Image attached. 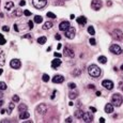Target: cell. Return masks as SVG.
Instances as JSON below:
<instances>
[{"label":"cell","mask_w":123,"mask_h":123,"mask_svg":"<svg viewBox=\"0 0 123 123\" xmlns=\"http://www.w3.org/2000/svg\"><path fill=\"white\" fill-rule=\"evenodd\" d=\"M63 55L66 56V57H71V58H73V57H74V51H73L72 49H70L69 47H65L64 51H63Z\"/></svg>","instance_id":"14"},{"label":"cell","mask_w":123,"mask_h":123,"mask_svg":"<svg viewBox=\"0 0 123 123\" xmlns=\"http://www.w3.org/2000/svg\"><path fill=\"white\" fill-rule=\"evenodd\" d=\"M63 81H64V76H62V75H56L53 77V82H55V84H61Z\"/></svg>","instance_id":"13"},{"label":"cell","mask_w":123,"mask_h":123,"mask_svg":"<svg viewBox=\"0 0 123 123\" xmlns=\"http://www.w3.org/2000/svg\"><path fill=\"white\" fill-rule=\"evenodd\" d=\"M10 65H11L12 69L18 70L19 67L21 66V63H20V61H19L18 59H13V60H11V63H10Z\"/></svg>","instance_id":"9"},{"label":"cell","mask_w":123,"mask_h":123,"mask_svg":"<svg viewBox=\"0 0 123 123\" xmlns=\"http://www.w3.org/2000/svg\"><path fill=\"white\" fill-rule=\"evenodd\" d=\"M103 3H102V0H92L91 1V8L95 11H98V10L102 8Z\"/></svg>","instance_id":"5"},{"label":"cell","mask_w":123,"mask_h":123,"mask_svg":"<svg viewBox=\"0 0 123 123\" xmlns=\"http://www.w3.org/2000/svg\"><path fill=\"white\" fill-rule=\"evenodd\" d=\"M70 18H71V19H74V18H75V15H74V14H72V15L70 16Z\"/></svg>","instance_id":"52"},{"label":"cell","mask_w":123,"mask_h":123,"mask_svg":"<svg viewBox=\"0 0 123 123\" xmlns=\"http://www.w3.org/2000/svg\"><path fill=\"white\" fill-rule=\"evenodd\" d=\"M100 122L101 123H104L105 122V119L104 118H100Z\"/></svg>","instance_id":"48"},{"label":"cell","mask_w":123,"mask_h":123,"mask_svg":"<svg viewBox=\"0 0 123 123\" xmlns=\"http://www.w3.org/2000/svg\"><path fill=\"white\" fill-rule=\"evenodd\" d=\"M46 111H47V106L45 104H40L39 106L37 107V114L44 115Z\"/></svg>","instance_id":"10"},{"label":"cell","mask_w":123,"mask_h":123,"mask_svg":"<svg viewBox=\"0 0 123 123\" xmlns=\"http://www.w3.org/2000/svg\"><path fill=\"white\" fill-rule=\"evenodd\" d=\"M2 72H3V70H2V69H0V75L2 74Z\"/></svg>","instance_id":"55"},{"label":"cell","mask_w":123,"mask_h":123,"mask_svg":"<svg viewBox=\"0 0 123 123\" xmlns=\"http://www.w3.org/2000/svg\"><path fill=\"white\" fill-rule=\"evenodd\" d=\"M28 25H29V29H32V28H33V21L29 20V21H28Z\"/></svg>","instance_id":"39"},{"label":"cell","mask_w":123,"mask_h":123,"mask_svg":"<svg viewBox=\"0 0 123 123\" xmlns=\"http://www.w3.org/2000/svg\"><path fill=\"white\" fill-rule=\"evenodd\" d=\"M109 51L112 53H115V55H121V53H123L122 48L117 44H114V45H111V46L109 47Z\"/></svg>","instance_id":"4"},{"label":"cell","mask_w":123,"mask_h":123,"mask_svg":"<svg viewBox=\"0 0 123 123\" xmlns=\"http://www.w3.org/2000/svg\"><path fill=\"white\" fill-rule=\"evenodd\" d=\"M82 120H84L85 122H92V120H93L92 114L89 111L84 112V115H82Z\"/></svg>","instance_id":"11"},{"label":"cell","mask_w":123,"mask_h":123,"mask_svg":"<svg viewBox=\"0 0 123 123\" xmlns=\"http://www.w3.org/2000/svg\"><path fill=\"white\" fill-rule=\"evenodd\" d=\"M51 27H53V23H50V21H46L42 28H43V30H48V29H50Z\"/></svg>","instance_id":"20"},{"label":"cell","mask_w":123,"mask_h":123,"mask_svg":"<svg viewBox=\"0 0 123 123\" xmlns=\"http://www.w3.org/2000/svg\"><path fill=\"white\" fill-rule=\"evenodd\" d=\"M5 111H7L5 109H1V110H0V114H1V115H3V114H5Z\"/></svg>","instance_id":"46"},{"label":"cell","mask_w":123,"mask_h":123,"mask_svg":"<svg viewBox=\"0 0 123 123\" xmlns=\"http://www.w3.org/2000/svg\"><path fill=\"white\" fill-rule=\"evenodd\" d=\"M122 95L121 94H118V93H116V94L112 95V98H111V103L114 106L116 107H119L121 106V104H122Z\"/></svg>","instance_id":"2"},{"label":"cell","mask_w":123,"mask_h":123,"mask_svg":"<svg viewBox=\"0 0 123 123\" xmlns=\"http://www.w3.org/2000/svg\"><path fill=\"white\" fill-rule=\"evenodd\" d=\"M14 29H15V31H18V27H17V25H14Z\"/></svg>","instance_id":"50"},{"label":"cell","mask_w":123,"mask_h":123,"mask_svg":"<svg viewBox=\"0 0 123 123\" xmlns=\"http://www.w3.org/2000/svg\"><path fill=\"white\" fill-rule=\"evenodd\" d=\"M88 73L91 77H93V78H98V77L101 76V73L102 72H101V69L98 65L91 64L88 66Z\"/></svg>","instance_id":"1"},{"label":"cell","mask_w":123,"mask_h":123,"mask_svg":"<svg viewBox=\"0 0 123 123\" xmlns=\"http://www.w3.org/2000/svg\"><path fill=\"white\" fill-rule=\"evenodd\" d=\"M75 33H76V30H75L74 27H69V29H67L66 31H65V37H67V39H74L75 37Z\"/></svg>","instance_id":"6"},{"label":"cell","mask_w":123,"mask_h":123,"mask_svg":"<svg viewBox=\"0 0 123 123\" xmlns=\"http://www.w3.org/2000/svg\"><path fill=\"white\" fill-rule=\"evenodd\" d=\"M0 3H1V0H0Z\"/></svg>","instance_id":"58"},{"label":"cell","mask_w":123,"mask_h":123,"mask_svg":"<svg viewBox=\"0 0 123 123\" xmlns=\"http://www.w3.org/2000/svg\"><path fill=\"white\" fill-rule=\"evenodd\" d=\"M25 4H26V1H25V0H21L20 2H19V5H20V7H24Z\"/></svg>","instance_id":"43"},{"label":"cell","mask_w":123,"mask_h":123,"mask_svg":"<svg viewBox=\"0 0 123 123\" xmlns=\"http://www.w3.org/2000/svg\"><path fill=\"white\" fill-rule=\"evenodd\" d=\"M46 41H47L46 37H40L39 39H37V43H39V44H41V45L45 44V43H46Z\"/></svg>","instance_id":"21"},{"label":"cell","mask_w":123,"mask_h":123,"mask_svg":"<svg viewBox=\"0 0 123 123\" xmlns=\"http://www.w3.org/2000/svg\"><path fill=\"white\" fill-rule=\"evenodd\" d=\"M5 63V55L3 53L2 50H0V66L4 65Z\"/></svg>","instance_id":"18"},{"label":"cell","mask_w":123,"mask_h":123,"mask_svg":"<svg viewBox=\"0 0 123 123\" xmlns=\"http://www.w3.org/2000/svg\"><path fill=\"white\" fill-rule=\"evenodd\" d=\"M14 8V3L12 2V1H9V2L5 3V9L8 10V11H10L11 9H13Z\"/></svg>","instance_id":"22"},{"label":"cell","mask_w":123,"mask_h":123,"mask_svg":"<svg viewBox=\"0 0 123 123\" xmlns=\"http://www.w3.org/2000/svg\"><path fill=\"white\" fill-rule=\"evenodd\" d=\"M24 14H25L26 16H30V15H31V12L28 11V10H25V11H24Z\"/></svg>","instance_id":"36"},{"label":"cell","mask_w":123,"mask_h":123,"mask_svg":"<svg viewBox=\"0 0 123 123\" xmlns=\"http://www.w3.org/2000/svg\"><path fill=\"white\" fill-rule=\"evenodd\" d=\"M77 23H78L79 25L84 26V25H86L87 24V18L85 16H79L78 18H77Z\"/></svg>","instance_id":"17"},{"label":"cell","mask_w":123,"mask_h":123,"mask_svg":"<svg viewBox=\"0 0 123 123\" xmlns=\"http://www.w3.org/2000/svg\"><path fill=\"white\" fill-rule=\"evenodd\" d=\"M57 48H58V49H60V48H61V44H58V46H57Z\"/></svg>","instance_id":"54"},{"label":"cell","mask_w":123,"mask_h":123,"mask_svg":"<svg viewBox=\"0 0 123 123\" xmlns=\"http://www.w3.org/2000/svg\"><path fill=\"white\" fill-rule=\"evenodd\" d=\"M1 105H3V101L2 100H0V106H1Z\"/></svg>","instance_id":"53"},{"label":"cell","mask_w":123,"mask_h":123,"mask_svg":"<svg viewBox=\"0 0 123 123\" xmlns=\"http://www.w3.org/2000/svg\"><path fill=\"white\" fill-rule=\"evenodd\" d=\"M14 104H13V103H10V105H9V109H10V111L12 112V110H13V109H14Z\"/></svg>","instance_id":"35"},{"label":"cell","mask_w":123,"mask_h":123,"mask_svg":"<svg viewBox=\"0 0 123 123\" xmlns=\"http://www.w3.org/2000/svg\"><path fill=\"white\" fill-rule=\"evenodd\" d=\"M69 88L70 89H75L76 88V85H75L74 82H70V84H69Z\"/></svg>","instance_id":"34"},{"label":"cell","mask_w":123,"mask_h":123,"mask_svg":"<svg viewBox=\"0 0 123 123\" xmlns=\"http://www.w3.org/2000/svg\"><path fill=\"white\" fill-rule=\"evenodd\" d=\"M13 102H19V96L14 95V96H13Z\"/></svg>","instance_id":"37"},{"label":"cell","mask_w":123,"mask_h":123,"mask_svg":"<svg viewBox=\"0 0 123 123\" xmlns=\"http://www.w3.org/2000/svg\"><path fill=\"white\" fill-rule=\"evenodd\" d=\"M25 110H28V108H27V106H26L25 104H20L18 106V111L19 112H23V111H25Z\"/></svg>","instance_id":"23"},{"label":"cell","mask_w":123,"mask_h":123,"mask_svg":"<svg viewBox=\"0 0 123 123\" xmlns=\"http://www.w3.org/2000/svg\"><path fill=\"white\" fill-rule=\"evenodd\" d=\"M56 37V40H60L61 39V35L60 34H56V37Z\"/></svg>","instance_id":"47"},{"label":"cell","mask_w":123,"mask_h":123,"mask_svg":"<svg viewBox=\"0 0 123 123\" xmlns=\"http://www.w3.org/2000/svg\"><path fill=\"white\" fill-rule=\"evenodd\" d=\"M32 3L37 9L42 10L43 8L46 7L47 4V0H32Z\"/></svg>","instance_id":"3"},{"label":"cell","mask_w":123,"mask_h":123,"mask_svg":"<svg viewBox=\"0 0 123 123\" xmlns=\"http://www.w3.org/2000/svg\"><path fill=\"white\" fill-rule=\"evenodd\" d=\"M101 94H102V93H101L100 91H98V92H96V96H101Z\"/></svg>","instance_id":"51"},{"label":"cell","mask_w":123,"mask_h":123,"mask_svg":"<svg viewBox=\"0 0 123 123\" xmlns=\"http://www.w3.org/2000/svg\"><path fill=\"white\" fill-rule=\"evenodd\" d=\"M5 43H7V41H5L4 37H3V35L0 33V45H4Z\"/></svg>","instance_id":"30"},{"label":"cell","mask_w":123,"mask_h":123,"mask_svg":"<svg viewBox=\"0 0 123 123\" xmlns=\"http://www.w3.org/2000/svg\"><path fill=\"white\" fill-rule=\"evenodd\" d=\"M121 70H122V71H123V64H122V65H121Z\"/></svg>","instance_id":"56"},{"label":"cell","mask_w":123,"mask_h":123,"mask_svg":"<svg viewBox=\"0 0 123 123\" xmlns=\"http://www.w3.org/2000/svg\"><path fill=\"white\" fill-rule=\"evenodd\" d=\"M77 96H78V93L77 92H70V94H69V98H71V100H74V98H76Z\"/></svg>","instance_id":"28"},{"label":"cell","mask_w":123,"mask_h":123,"mask_svg":"<svg viewBox=\"0 0 123 123\" xmlns=\"http://www.w3.org/2000/svg\"><path fill=\"white\" fill-rule=\"evenodd\" d=\"M105 111H106L107 114H111V112L114 111V105H112L111 103L106 104L105 105Z\"/></svg>","instance_id":"16"},{"label":"cell","mask_w":123,"mask_h":123,"mask_svg":"<svg viewBox=\"0 0 123 123\" xmlns=\"http://www.w3.org/2000/svg\"><path fill=\"white\" fill-rule=\"evenodd\" d=\"M7 89V85L3 81H0V90H5Z\"/></svg>","instance_id":"31"},{"label":"cell","mask_w":123,"mask_h":123,"mask_svg":"<svg viewBox=\"0 0 123 123\" xmlns=\"http://www.w3.org/2000/svg\"><path fill=\"white\" fill-rule=\"evenodd\" d=\"M102 86L107 90H112L114 89V82L109 79H105V80L102 81Z\"/></svg>","instance_id":"8"},{"label":"cell","mask_w":123,"mask_h":123,"mask_svg":"<svg viewBox=\"0 0 123 123\" xmlns=\"http://www.w3.org/2000/svg\"><path fill=\"white\" fill-rule=\"evenodd\" d=\"M61 63L62 62H61L60 59H53V60L51 61V67H53V70H56L57 67L61 65Z\"/></svg>","instance_id":"15"},{"label":"cell","mask_w":123,"mask_h":123,"mask_svg":"<svg viewBox=\"0 0 123 123\" xmlns=\"http://www.w3.org/2000/svg\"><path fill=\"white\" fill-rule=\"evenodd\" d=\"M30 117V114L28 112V110H25L23 112H19V118L20 119H28Z\"/></svg>","instance_id":"19"},{"label":"cell","mask_w":123,"mask_h":123,"mask_svg":"<svg viewBox=\"0 0 123 123\" xmlns=\"http://www.w3.org/2000/svg\"><path fill=\"white\" fill-rule=\"evenodd\" d=\"M112 37L116 41H121L123 37V32L121 30H119V29H116V30L112 31Z\"/></svg>","instance_id":"7"},{"label":"cell","mask_w":123,"mask_h":123,"mask_svg":"<svg viewBox=\"0 0 123 123\" xmlns=\"http://www.w3.org/2000/svg\"><path fill=\"white\" fill-rule=\"evenodd\" d=\"M65 122H66V123L73 122V119H72V117H69V118H66V120H65Z\"/></svg>","instance_id":"41"},{"label":"cell","mask_w":123,"mask_h":123,"mask_svg":"<svg viewBox=\"0 0 123 123\" xmlns=\"http://www.w3.org/2000/svg\"><path fill=\"white\" fill-rule=\"evenodd\" d=\"M82 115H84L82 110H76V111H75V117H76L77 119L82 118Z\"/></svg>","instance_id":"27"},{"label":"cell","mask_w":123,"mask_h":123,"mask_svg":"<svg viewBox=\"0 0 123 123\" xmlns=\"http://www.w3.org/2000/svg\"><path fill=\"white\" fill-rule=\"evenodd\" d=\"M89 42H90L91 45H95V44H96V41H95L93 37H92V39H90V41H89Z\"/></svg>","instance_id":"38"},{"label":"cell","mask_w":123,"mask_h":123,"mask_svg":"<svg viewBox=\"0 0 123 123\" xmlns=\"http://www.w3.org/2000/svg\"><path fill=\"white\" fill-rule=\"evenodd\" d=\"M2 30H3V31H5V32H8V31L10 30V28L8 27V26H3V27H2Z\"/></svg>","instance_id":"40"},{"label":"cell","mask_w":123,"mask_h":123,"mask_svg":"<svg viewBox=\"0 0 123 123\" xmlns=\"http://www.w3.org/2000/svg\"><path fill=\"white\" fill-rule=\"evenodd\" d=\"M90 110L92 112H96V108H94V107H90Z\"/></svg>","instance_id":"45"},{"label":"cell","mask_w":123,"mask_h":123,"mask_svg":"<svg viewBox=\"0 0 123 123\" xmlns=\"http://www.w3.org/2000/svg\"><path fill=\"white\" fill-rule=\"evenodd\" d=\"M2 98H3V94H2V92L0 91V100H2Z\"/></svg>","instance_id":"49"},{"label":"cell","mask_w":123,"mask_h":123,"mask_svg":"<svg viewBox=\"0 0 123 123\" xmlns=\"http://www.w3.org/2000/svg\"><path fill=\"white\" fill-rule=\"evenodd\" d=\"M42 79H43V81H45V82H47V81L49 80V76L47 74H44L43 75V77H42Z\"/></svg>","instance_id":"33"},{"label":"cell","mask_w":123,"mask_h":123,"mask_svg":"<svg viewBox=\"0 0 123 123\" xmlns=\"http://www.w3.org/2000/svg\"><path fill=\"white\" fill-rule=\"evenodd\" d=\"M21 14H23V12H21L20 9H16L14 12H13V15H14V16H17V17L21 16Z\"/></svg>","instance_id":"25"},{"label":"cell","mask_w":123,"mask_h":123,"mask_svg":"<svg viewBox=\"0 0 123 123\" xmlns=\"http://www.w3.org/2000/svg\"><path fill=\"white\" fill-rule=\"evenodd\" d=\"M42 21H43V17H42V16H40V15H37V16L34 17V23L41 24Z\"/></svg>","instance_id":"26"},{"label":"cell","mask_w":123,"mask_h":123,"mask_svg":"<svg viewBox=\"0 0 123 123\" xmlns=\"http://www.w3.org/2000/svg\"><path fill=\"white\" fill-rule=\"evenodd\" d=\"M122 91H123V86H122Z\"/></svg>","instance_id":"57"},{"label":"cell","mask_w":123,"mask_h":123,"mask_svg":"<svg viewBox=\"0 0 123 123\" xmlns=\"http://www.w3.org/2000/svg\"><path fill=\"white\" fill-rule=\"evenodd\" d=\"M98 62L102 63V64H105V63L107 62V58H106L105 56H100V57H98Z\"/></svg>","instance_id":"24"},{"label":"cell","mask_w":123,"mask_h":123,"mask_svg":"<svg viewBox=\"0 0 123 123\" xmlns=\"http://www.w3.org/2000/svg\"><path fill=\"white\" fill-rule=\"evenodd\" d=\"M74 75H75V76H76V75H80V71H79L78 69H77V70H75L74 71Z\"/></svg>","instance_id":"42"},{"label":"cell","mask_w":123,"mask_h":123,"mask_svg":"<svg viewBox=\"0 0 123 123\" xmlns=\"http://www.w3.org/2000/svg\"><path fill=\"white\" fill-rule=\"evenodd\" d=\"M69 27H70V23L69 21H62V23H60V25H59V30L61 31H66L67 29H69Z\"/></svg>","instance_id":"12"},{"label":"cell","mask_w":123,"mask_h":123,"mask_svg":"<svg viewBox=\"0 0 123 123\" xmlns=\"http://www.w3.org/2000/svg\"><path fill=\"white\" fill-rule=\"evenodd\" d=\"M88 32H89V34H91V35L95 34V30H94V28H93V26H89L88 27Z\"/></svg>","instance_id":"29"},{"label":"cell","mask_w":123,"mask_h":123,"mask_svg":"<svg viewBox=\"0 0 123 123\" xmlns=\"http://www.w3.org/2000/svg\"><path fill=\"white\" fill-rule=\"evenodd\" d=\"M61 56H62L61 53H55V57H57V58H60Z\"/></svg>","instance_id":"44"},{"label":"cell","mask_w":123,"mask_h":123,"mask_svg":"<svg viewBox=\"0 0 123 123\" xmlns=\"http://www.w3.org/2000/svg\"><path fill=\"white\" fill-rule=\"evenodd\" d=\"M46 16L49 17V18H56V15L53 14V13H51V12H48V13L46 14Z\"/></svg>","instance_id":"32"}]
</instances>
